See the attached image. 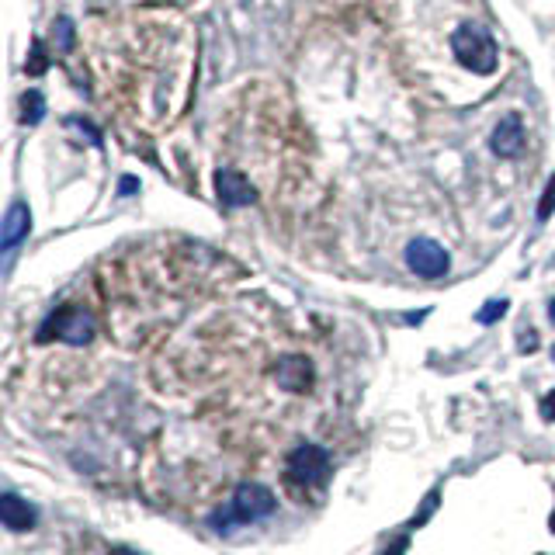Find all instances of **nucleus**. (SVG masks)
I'll list each match as a JSON object with an SVG mask.
<instances>
[{
	"mask_svg": "<svg viewBox=\"0 0 555 555\" xmlns=\"http://www.w3.org/2000/svg\"><path fill=\"white\" fill-rule=\"evenodd\" d=\"M274 510H278V497H274L264 483H243V486H237L229 507L212 514V528H216L219 534H229L233 532V524L264 521Z\"/></svg>",
	"mask_w": 555,
	"mask_h": 555,
	"instance_id": "obj_1",
	"label": "nucleus"
},
{
	"mask_svg": "<svg viewBox=\"0 0 555 555\" xmlns=\"http://www.w3.org/2000/svg\"><path fill=\"white\" fill-rule=\"evenodd\" d=\"M452 52H455V59H459L465 70L479 73V76L493 73L497 63H500V52H497L493 35L486 28H479V24H461V28H455Z\"/></svg>",
	"mask_w": 555,
	"mask_h": 555,
	"instance_id": "obj_2",
	"label": "nucleus"
},
{
	"mask_svg": "<svg viewBox=\"0 0 555 555\" xmlns=\"http://www.w3.org/2000/svg\"><path fill=\"white\" fill-rule=\"evenodd\" d=\"M39 344H49V340H63V344H73V347H84L94 340V319L76 309V306H59L56 313L46 316V323L39 327Z\"/></svg>",
	"mask_w": 555,
	"mask_h": 555,
	"instance_id": "obj_3",
	"label": "nucleus"
},
{
	"mask_svg": "<svg viewBox=\"0 0 555 555\" xmlns=\"http://www.w3.org/2000/svg\"><path fill=\"white\" fill-rule=\"evenodd\" d=\"M285 472H289V483L295 486H323L330 476V452L319 448V444H299L285 459Z\"/></svg>",
	"mask_w": 555,
	"mask_h": 555,
	"instance_id": "obj_4",
	"label": "nucleus"
},
{
	"mask_svg": "<svg viewBox=\"0 0 555 555\" xmlns=\"http://www.w3.org/2000/svg\"><path fill=\"white\" fill-rule=\"evenodd\" d=\"M407 264L420 278H441V274H448L452 257H448V250L441 243L420 237V240H410V246H407Z\"/></svg>",
	"mask_w": 555,
	"mask_h": 555,
	"instance_id": "obj_5",
	"label": "nucleus"
},
{
	"mask_svg": "<svg viewBox=\"0 0 555 555\" xmlns=\"http://www.w3.org/2000/svg\"><path fill=\"white\" fill-rule=\"evenodd\" d=\"M274 382L289 392H309L313 389V362L302 354H285L274 364Z\"/></svg>",
	"mask_w": 555,
	"mask_h": 555,
	"instance_id": "obj_6",
	"label": "nucleus"
},
{
	"mask_svg": "<svg viewBox=\"0 0 555 555\" xmlns=\"http://www.w3.org/2000/svg\"><path fill=\"white\" fill-rule=\"evenodd\" d=\"M216 194L222 201V209H240V205H254L257 192L250 188V181L240 170H219L216 174Z\"/></svg>",
	"mask_w": 555,
	"mask_h": 555,
	"instance_id": "obj_7",
	"label": "nucleus"
},
{
	"mask_svg": "<svg viewBox=\"0 0 555 555\" xmlns=\"http://www.w3.org/2000/svg\"><path fill=\"white\" fill-rule=\"evenodd\" d=\"M489 146H493L497 157H507V160L517 157L524 149V121H521V115H504L497 121V129L489 136Z\"/></svg>",
	"mask_w": 555,
	"mask_h": 555,
	"instance_id": "obj_8",
	"label": "nucleus"
},
{
	"mask_svg": "<svg viewBox=\"0 0 555 555\" xmlns=\"http://www.w3.org/2000/svg\"><path fill=\"white\" fill-rule=\"evenodd\" d=\"M28 229H31V212L24 201H14L4 216V226H0V246L11 254L22 240H28Z\"/></svg>",
	"mask_w": 555,
	"mask_h": 555,
	"instance_id": "obj_9",
	"label": "nucleus"
},
{
	"mask_svg": "<svg viewBox=\"0 0 555 555\" xmlns=\"http://www.w3.org/2000/svg\"><path fill=\"white\" fill-rule=\"evenodd\" d=\"M0 521L7 532H31L35 528V510L28 507L18 493H4L0 497Z\"/></svg>",
	"mask_w": 555,
	"mask_h": 555,
	"instance_id": "obj_10",
	"label": "nucleus"
},
{
	"mask_svg": "<svg viewBox=\"0 0 555 555\" xmlns=\"http://www.w3.org/2000/svg\"><path fill=\"white\" fill-rule=\"evenodd\" d=\"M49 67V56H46V46L39 42V39H31V49H28V63H24V73L28 76H42Z\"/></svg>",
	"mask_w": 555,
	"mask_h": 555,
	"instance_id": "obj_11",
	"label": "nucleus"
},
{
	"mask_svg": "<svg viewBox=\"0 0 555 555\" xmlns=\"http://www.w3.org/2000/svg\"><path fill=\"white\" fill-rule=\"evenodd\" d=\"M22 119L28 121V125H39L42 121V115H46V101H42V94L39 91H31V94L22 97Z\"/></svg>",
	"mask_w": 555,
	"mask_h": 555,
	"instance_id": "obj_12",
	"label": "nucleus"
},
{
	"mask_svg": "<svg viewBox=\"0 0 555 555\" xmlns=\"http://www.w3.org/2000/svg\"><path fill=\"white\" fill-rule=\"evenodd\" d=\"M52 46L59 49V52H70L73 49V22L70 18H56V24H52Z\"/></svg>",
	"mask_w": 555,
	"mask_h": 555,
	"instance_id": "obj_13",
	"label": "nucleus"
},
{
	"mask_svg": "<svg viewBox=\"0 0 555 555\" xmlns=\"http://www.w3.org/2000/svg\"><path fill=\"white\" fill-rule=\"evenodd\" d=\"M510 309L507 299H493V302H486L483 309L476 313V323H483V327H489V323H497V319H504Z\"/></svg>",
	"mask_w": 555,
	"mask_h": 555,
	"instance_id": "obj_14",
	"label": "nucleus"
},
{
	"mask_svg": "<svg viewBox=\"0 0 555 555\" xmlns=\"http://www.w3.org/2000/svg\"><path fill=\"white\" fill-rule=\"evenodd\" d=\"M552 212H555V177H549L545 194H542V201H538V219H542V222H549Z\"/></svg>",
	"mask_w": 555,
	"mask_h": 555,
	"instance_id": "obj_15",
	"label": "nucleus"
},
{
	"mask_svg": "<svg viewBox=\"0 0 555 555\" xmlns=\"http://www.w3.org/2000/svg\"><path fill=\"white\" fill-rule=\"evenodd\" d=\"M437 500H441V493H437V489H431V493H427V500H424V510L413 517L410 528H420V524H427V517H431V514L437 510Z\"/></svg>",
	"mask_w": 555,
	"mask_h": 555,
	"instance_id": "obj_16",
	"label": "nucleus"
},
{
	"mask_svg": "<svg viewBox=\"0 0 555 555\" xmlns=\"http://www.w3.org/2000/svg\"><path fill=\"white\" fill-rule=\"evenodd\" d=\"M517 347H521V354H532L534 347H538V334H534V330H521V337H517Z\"/></svg>",
	"mask_w": 555,
	"mask_h": 555,
	"instance_id": "obj_17",
	"label": "nucleus"
},
{
	"mask_svg": "<svg viewBox=\"0 0 555 555\" xmlns=\"http://www.w3.org/2000/svg\"><path fill=\"white\" fill-rule=\"evenodd\" d=\"M538 410H542L545 420H555V392H549V396L542 399V407H538Z\"/></svg>",
	"mask_w": 555,
	"mask_h": 555,
	"instance_id": "obj_18",
	"label": "nucleus"
},
{
	"mask_svg": "<svg viewBox=\"0 0 555 555\" xmlns=\"http://www.w3.org/2000/svg\"><path fill=\"white\" fill-rule=\"evenodd\" d=\"M407 549H410V538H396V545H392L389 552H382V555H403Z\"/></svg>",
	"mask_w": 555,
	"mask_h": 555,
	"instance_id": "obj_19",
	"label": "nucleus"
},
{
	"mask_svg": "<svg viewBox=\"0 0 555 555\" xmlns=\"http://www.w3.org/2000/svg\"><path fill=\"white\" fill-rule=\"evenodd\" d=\"M136 192V181L132 177H121V194H132Z\"/></svg>",
	"mask_w": 555,
	"mask_h": 555,
	"instance_id": "obj_20",
	"label": "nucleus"
},
{
	"mask_svg": "<svg viewBox=\"0 0 555 555\" xmlns=\"http://www.w3.org/2000/svg\"><path fill=\"white\" fill-rule=\"evenodd\" d=\"M108 555H143V552H132V549H112Z\"/></svg>",
	"mask_w": 555,
	"mask_h": 555,
	"instance_id": "obj_21",
	"label": "nucleus"
},
{
	"mask_svg": "<svg viewBox=\"0 0 555 555\" xmlns=\"http://www.w3.org/2000/svg\"><path fill=\"white\" fill-rule=\"evenodd\" d=\"M549 316H552V323H555V299L549 302Z\"/></svg>",
	"mask_w": 555,
	"mask_h": 555,
	"instance_id": "obj_22",
	"label": "nucleus"
},
{
	"mask_svg": "<svg viewBox=\"0 0 555 555\" xmlns=\"http://www.w3.org/2000/svg\"><path fill=\"white\" fill-rule=\"evenodd\" d=\"M552 362H555V347H552Z\"/></svg>",
	"mask_w": 555,
	"mask_h": 555,
	"instance_id": "obj_23",
	"label": "nucleus"
}]
</instances>
